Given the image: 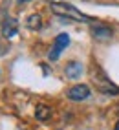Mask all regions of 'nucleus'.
I'll return each mask as SVG.
<instances>
[{
    "label": "nucleus",
    "instance_id": "nucleus-7",
    "mask_svg": "<svg viewBox=\"0 0 119 130\" xmlns=\"http://www.w3.org/2000/svg\"><path fill=\"white\" fill-rule=\"evenodd\" d=\"M82 73V64L77 62V60H72V62H68L66 66V77L68 79H79Z\"/></svg>",
    "mask_w": 119,
    "mask_h": 130
},
{
    "label": "nucleus",
    "instance_id": "nucleus-2",
    "mask_svg": "<svg viewBox=\"0 0 119 130\" xmlns=\"http://www.w3.org/2000/svg\"><path fill=\"white\" fill-rule=\"evenodd\" d=\"M93 83H95V86H97L99 92H103L106 95H119V88H117L114 83H110V79H106V75L103 73V70H101V77L93 75Z\"/></svg>",
    "mask_w": 119,
    "mask_h": 130
},
{
    "label": "nucleus",
    "instance_id": "nucleus-1",
    "mask_svg": "<svg viewBox=\"0 0 119 130\" xmlns=\"http://www.w3.org/2000/svg\"><path fill=\"white\" fill-rule=\"evenodd\" d=\"M52 11L55 13V15H59V17H70V19H73V20H77V22H92L93 19L92 17H88V15H84V13H81L75 6H72V4H64V2H52ZM93 24V22H92Z\"/></svg>",
    "mask_w": 119,
    "mask_h": 130
},
{
    "label": "nucleus",
    "instance_id": "nucleus-10",
    "mask_svg": "<svg viewBox=\"0 0 119 130\" xmlns=\"http://www.w3.org/2000/svg\"><path fill=\"white\" fill-rule=\"evenodd\" d=\"M115 130H119V121H117V123H115Z\"/></svg>",
    "mask_w": 119,
    "mask_h": 130
},
{
    "label": "nucleus",
    "instance_id": "nucleus-5",
    "mask_svg": "<svg viewBox=\"0 0 119 130\" xmlns=\"http://www.w3.org/2000/svg\"><path fill=\"white\" fill-rule=\"evenodd\" d=\"M16 33H19V22H16L15 19H6L4 22H2V35L6 37V39H11V37H15Z\"/></svg>",
    "mask_w": 119,
    "mask_h": 130
},
{
    "label": "nucleus",
    "instance_id": "nucleus-3",
    "mask_svg": "<svg viewBox=\"0 0 119 130\" xmlns=\"http://www.w3.org/2000/svg\"><path fill=\"white\" fill-rule=\"evenodd\" d=\"M70 44V35L68 33H59L55 37V42H53V48L49 51V59L52 60H57L59 55L62 53V50H66V46Z\"/></svg>",
    "mask_w": 119,
    "mask_h": 130
},
{
    "label": "nucleus",
    "instance_id": "nucleus-6",
    "mask_svg": "<svg viewBox=\"0 0 119 130\" xmlns=\"http://www.w3.org/2000/svg\"><path fill=\"white\" fill-rule=\"evenodd\" d=\"M90 31H92V35L95 39H110L112 37V28H108V26H105V24H99V22L92 24Z\"/></svg>",
    "mask_w": 119,
    "mask_h": 130
},
{
    "label": "nucleus",
    "instance_id": "nucleus-11",
    "mask_svg": "<svg viewBox=\"0 0 119 130\" xmlns=\"http://www.w3.org/2000/svg\"><path fill=\"white\" fill-rule=\"evenodd\" d=\"M20 2H28V0H20Z\"/></svg>",
    "mask_w": 119,
    "mask_h": 130
},
{
    "label": "nucleus",
    "instance_id": "nucleus-4",
    "mask_svg": "<svg viewBox=\"0 0 119 130\" xmlns=\"http://www.w3.org/2000/svg\"><path fill=\"white\" fill-rule=\"evenodd\" d=\"M90 88L86 84H75V86H72L70 90L66 92V95H68V99H72V101H84V99H88L90 97Z\"/></svg>",
    "mask_w": 119,
    "mask_h": 130
},
{
    "label": "nucleus",
    "instance_id": "nucleus-9",
    "mask_svg": "<svg viewBox=\"0 0 119 130\" xmlns=\"http://www.w3.org/2000/svg\"><path fill=\"white\" fill-rule=\"evenodd\" d=\"M49 116H52V108H49V106H46V105H39V106H37L35 117H37L39 121H48Z\"/></svg>",
    "mask_w": 119,
    "mask_h": 130
},
{
    "label": "nucleus",
    "instance_id": "nucleus-8",
    "mask_svg": "<svg viewBox=\"0 0 119 130\" xmlns=\"http://www.w3.org/2000/svg\"><path fill=\"white\" fill-rule=\"evenodd\" d=\"M26 26H28V29H31V31L40 29V28H42V17L37 15V13L29 15V17H28V20H26Z\"/></svg>",
    "mask_w": 119,
    "mask_h": 130
}]
</instances>
